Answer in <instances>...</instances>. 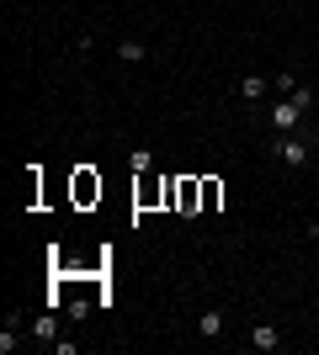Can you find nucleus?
Wrapping results in <instances>:
<instances>
[{"instance_id": "1", "label": "nucleus", "mask_w": 319, "mask_h": 355, "mask_svg": "<svg viewBox=\"0 0 319 355\" xmlns=\"http://www.w3.org/2000/svg\"><path fill=\"white\" fill-rule=\"evenodd\" d=\"M165 202H176V207H181V218H197V212H202V180H197V175L165 180Z\"/></svg>"}, {"instance_id": "2", "label": "nucleus", "mask_w": 319, "mask_h": 355, "mask_svg": "<svg viewBox=\"0 0 319 355\" xmlns=\"http://www.w3.org/2000/svg\"><path fill=\"white\" fill-rule=\"evenodd\" d=\"M277 159L288 164V170H304L309 164V144L298 133H277Z\"/></svg>"}, {"instance_id": "3", "label": "nucleus", "mask_w": 319, "mask_h": 355, "mask_svg": "<svg viewBox=\"0 0 319 355\" xmlns=\"http://www.w3.org/2000/svg\"><path fill=\"white\" fill-rule=\"evenodd\" d=\"M304 117H309V112H304L298 101H288V96H282V101L272 106V128H277V133H293V128H298Z\"/></svg>"}, {"instance_id": "4", "label": "nucleus", "mask_w": 319, "mask_h": 355, "mask_svg": "<svg viewBox=\"0 0 319 355\" xmlns=\"http://www.w3.org/2000/svg\"><path fill=\"white\" fill-rule=\"evenodd\" d=\"M229 329V318H224V308H202V318H197V334L202 340H218Z\"/></svg>"}, {"instance_id": "5", "label": "nucleus", "mask_w": 319, "mask_h": 355, "mask_svg": "<svg viewBox=\"0 0 319 355\" xmlns=\"http://www.w3.org/2000/svg\"><path fill=\"white\" fill-rule=\"evenodd\" d=\"M277 345H282V334H277V324H256V329H250V350H266V355H272Z\"/></svg>"}, {"instance_id": "6", "label": "nucleus", "mask_w": 319, "mask_h": 355, "mask_svg": "<svg viewBox=\"0 0 319 355\" xmlns=\"http://www.w3.org/2000/svg\"><path fill=\"white\" fill-rule=\"evenodd\" d=\"M234 90H240L245 101H261V96H266V90H272V85H266V74H245V80H240V85H234Z\"/></svg>"}, {"instance_id": "7", "label": "nucleus", "mask_w": 319, "mask_h": 355, "mask_svg": "<svg viewBox=\"0 0 319 355\" xmlns=\"http://www.w3.org/2000/svg\"><path fill=\"white\" fill-rule=\"evenodd\" d=\"M117 59L122 64H144L149 59V43H133V37H128V43H117Z\"/></svg>"}, {"instance_id": "8", "label": "nucleus", "mask_w": 319, "mask_h": 355, "mask_svg": "<svg viewBox=\"0 0 319 355\" xmlns=\"http://www.w3.org/2000/svg\"><path fill=\"white\" fill-rule=\"evenodd\" d=\"M128 170H133V175H149V170H154V154H149V148H133V154H128Z\"/></svg>"}, {"instance_id": "9", "label": "nucleus", "mask_w": 319, "mask_h": 355, "mask_svg": "<svg viewBox=\"0 0 319 355\" xmlns=\"http://www.w3.org/2000/svg\"><path fill=\"white\" fill-rule=\"evenodd\" d=\"M75 196H80V202H91V196H101V180H91L85 170H80V180H75Z\"/></svg>"}, {"instance_id": "10", "label": "nucleus", "mask_w": 319, "mask_h": 355, "mask_svg": "<svg viewBox=\"0 0 319 355\" xmlns=\"http://www.w3.org/2000/svg\"><path fill=\"white\" fill-rule=\"evenodd\" d=\"M218 196H224V186H218V180H202V212H213V207H218Z\"/></svg>"}, {"instance_id": "11", "label": "nucleus", "mask_w": 319, "mask_h": 355, "mask_svg": "<svg viewBox=\"0 0 319 355\" xmlns=\"http://www.w3.org/2000/svg\"><path fill=\"white\" fill-rule=\"evenodd\" d=\"M16 345H22V340H16V318H6V329H0V355H11Z\"/></svg>"}, {"instance_id": "12", "label": "nucleus", "mask_w": 319, "mask_h": 355, "mask_svg": "<svg viewBox=\"0 0 319 355\" xmlns=\"http://www.w3.org/2000/svg\"><path fill=\"white\" fill-rule=\"evenodd\" d=\"M272 90H282V96H293V90H298V74H293V69H282V74H277V80H272Z\"/></svg>"}, {"instance_id": "13", "label": "nucleus", "mask_w": 319, "mask_h": 355, "mask_svg": "<svg viewBox=\"0 0 319 355\" xmlns=\"http://www.w3.org/2000/svg\"><path fill=\"white\" fill-rule=\"evenodd\" d=\"M288 101H298V106H304V112H309V106H314V90H309V85H298V90H293V96H288Z\"/></svg>"}, {"instance_id": "14", "label": "nucleus", "mask_w": 319, "mask_h": 355, "mask_svg": "<svg viewBox=\"0 0 319 355\" xmlns=\"http://www.w3.org/2000/svg\"><path fill=\"white\" fill-rule=\"evenodd\" d=\"M309 239H314V244H319V223H314V228H309Z\"/></svg>"}, {"instance_id": "15", "label": "nucleus", "mask_w": 319, "mask_h": 355, "mask_svg": "<svg viewBox=\"0 0 319 355\" xmlns=\"http://www.w3.org/2000/svg\"><path fill=\"white\" fill-rule=\"evenodd\" d=\"M314 133H319V117H314Z\"/></svg>"}, {"instance_id": "16", "label": "nucleus", "mask_w": 319, "mask_h": 355, "mask_svg": "<svg viewBox=\"0 0 319 355\" xmlns=\"http://www.w3.org/2000/svg\"><path fill=\"white\" fill-rule=\"evenodd\" d=\"M314 154H319V144H314Z\"/></svg>"}]
</instances>
